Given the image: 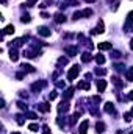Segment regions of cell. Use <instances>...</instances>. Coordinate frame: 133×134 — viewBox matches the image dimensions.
I'll return each mask as SVG.
<instances>
[{
  "mask_svg": "<svg viewBox=\"0 0 133 134\" xmlns=\"http://www.w3.org/2000/svg\"><path fill=\"white\" fill-rule=\"evenodd\" d=\"M78 73H80V67L78 66H74L70 70H69V73H67V80H75V78H77V76H78Z\"/></svg>",
  "mask_w": 133,
  "mask_h": 134,
  "instance_id": "6da1fadb",
  "label": "cell"
},
{
  "mask_svg": "<svg viewBox=\"0 0 133 134\" xmlns=\"http://www.w3.org/2000/svg\"><path fill=\"white\" fill-rule=\"evenodd\" d=\"M133 28V11H130L127 14V24H125V30H130Z\"/></svg>",
  "mask_w": 133,
  "mask_h": 134,
  "instance_id": "7a4b0ae2",
  "label": "cell"
},
{
  "mask_svg": "<svg viewBox=\"0 0 133 134\" xmlns=\"http://www.w3.org/2000/svg\"><path fill=\"white\" fill-rule=\"evenodd\" d=\"M38 34H41V36L47 37V36H50V34H52V31H50L47 27H39V28H38Z\"/></svg>",
  "mask_w": 133,
  "mask_h": 134,
  "instance_id": "3957f363",
  "label": "cell"
},
{
  "mask_svg": "<svg viewBox=\"0 0 133 134\" xmlns=\"http://www.w3.org/2000/svg\"><path fill=\"white\" fill-rule=\"evenodd\" d=\"M103 31H105V30H103V22H102V20H100V22H99V24H97V27H96V28H94V30H92V31H91V34H99V33H100V34H102V33H103Z\"/></svg>",
  "mask_w": 133,
  "mask_h": 134,
  "instance_id": "277c9868",
  "label": "cell"
},
{
  "mask_svg": "<svg viewBox=\"0 0 133 134\" xmlns=\"http://www.w3.org/2000/svg\"><path fill=\"white\" fill-rule=\"evenodd\" d=\"M46 86V81H41V83H33L31 84V90H34V92H39L42 87Z\"/></svg>",
  "mask_w": 133,
  "mask_h": 134,
  "instance_id": "5b68a950",
  "label": "cell"
},
{
  "mask_svg": "<svg viewBox=\"0 0 133 134\" xmlns=\"http://www.w3.org/2000/svg\"><path fill=\"white\" fill-rule=\"evenodd\" d=\"M105 89H107V81L105 80H97V90L105 92Z\"/></svg>",
  "mask_w": 133,
  "mask_h": 134,
  "instance_id": "8992f818",
  "label": "cell"
},
{
  "mask_svg": "<svg viewBox=\"0 0 133 134\" xmlns=\"http://www.w3.org/2000/svg\"><path fill=\"white\" fill-rule=\"evenodd\" d=\"M88 126H89V122L88 120H85V122H82V125H80V134H88Z\"/></svg>",
  "mask_w": 133,
  "mask_h": 134,
  "instance_id": "52a82bcc",
  "label": "cell"
},
{
  "mask_svg": "<svg viewBox=\"0 0 133 134\" xmlns=\"http://www.w3.org/2000/svg\"><path fill=\"white\" fill-rule=\"evenodd\" d=\"M55 22H56V24H63V22H66V17H64V14H61V13H56V14H55Z\"/></svg>",
  "mask_w": 133,
  "mask_h": 134,
  "instance_id": "ba28073f",
  "label": "cell"
},
{
  "mask_svg": "<svg viewBox=\"0 0 133 134\" xmlns=\"http://www.w3.org/2000/svg\"><path fill=\"white\" fill-rule=\"evenodd\" d=\"M103 109H105V112L111 114L113 111H114V105H113L111 101H107V103H105V106H103Z\"/></svg>",
  "mask_w": 133,
  "mask_h": 134,
  "instance_id": "9c48e42d",
  "label": "cell"
},
{
  "mask_svg": "<svg viewBox=\"0 0 133 134\" xmlns=\"http://www.w3.org/2000/svg\"><path fill=\"white\" fill-rule=\"evenodd\" d=\"M38 109L42 111V112H49L50 111V105L49 103H39V105H38Z\"/></svg>",
  "mask_w": 133,
  "mask_h": 134,
  "instance_id": "30bf717a",
  "label": "cell"
},
{
  "mask_svg": "<svg viewBox=\"0 0 133 134\" xmlns=\"http://www.w3.org/2000/svg\"><path fill=\"white\" fill-rule=\"evenodd\" d=\"M97 47H99V50H111L113 45H111V42H100Z\"/></svg>",
  "mask_w": 133,
  "mask_h": 134,
  "instance_id": "8fae6325",
  "label": "cell"
},
{
  "mask_svg": "<svg viewBox=\"0 0 133 134\" xmlns=\"http://www.w3.org/2000/svg\"><path fill=\"white\" fill-rule=\"evenodd\" d=\"M10 58H11V61H17V59H19V53H17L16 48H11V51H10Z\"/></svg>",
  "mask_w": 133,
  "mask_h": 134,
  "instance_id": "7c38bea8",
  "label": "cell"
},
{
  "mask_svg": "<svg viewBox=\"0 0 133 134\" xmlns=\"http://www.w3.org/2000/svg\"><path fill=\"white\" fill-rule=\"evenodd\" d=\"M77 87H78V89H86V90H89L91 84H89L88 81H82V83H78V84H77Z\"/></svg>",
  "mask_w": 133,
  "mask_h": 134,
  "instance_id": "4fadbf2b",
  "label": "cell"
},
{
  "mask_svg": "<svg viewBox=\"0 0 133 134\" xmlns=\"http://www.w3.org/2000/svg\"><path fill=\"white\" fill-rule=\"evenodd\" d=\"M14 33V25H6L3 30V34H13Z\"/></svg>",
  "mask_w": 133,
  "mask_h": 134,
  "instance_id": "5bb4252c",
  "label": "cell"
},
{
  "mask_svg": "<svg viewBox=\"0 0 133 134\" xmlns=\"http://www.w3.org/2000/svg\"><path fill=\"white\" fill-rule=\"evenodd\" d=\"M96 131H97V132H103V131H105V123L97 122V123H96Z\"/></svg>",
  "mask_w": 133,
  "mask_h": 134,
  "instance_id": "9a60e30c",
  "label": "cell"
},
{
  "mask_svg": "<svg viewBox=\"0 0 133 134\" xmlns=\"http://www.w3.org/2000/svg\"><path fill=\"white\" fill-rule=\"evenodd\" d=\"M125 78H127L128 81H133V67H130V69L127 70V73H125Z\"/></svg>",
  "mask_w": 133,
  "mask_h": 134,
  "instance_id": "2e32d148",
  "label": "cell"
},
{
  "mask_svg": "<svg viewBox=\"0 0 133 134\" xmlns=\"http://www.w3.org/2000/svg\"><path fill=\"white\" fill-rule=\"evenodd\" d=\"M66 53H69L70 56H74L77 53V47H66Z\"/></svg>",
  "mask_w": 133,
  "mask_h": 134,
  "instance_id": "e0dca14e",
  "label": "cell"
},
{
  "mask_svg": "<svg viewBox=\"0 0 133 134\" xmlns=\"http://www.w3.org/2000/svg\"><path fill=\"white\" fill-rule=\"evenodd\" d=\"M67 109H69V105H67V103H61V105L58 106V111H60V112H66Z\"/></svg>",
  "mask_w": 133,
  "mask_h": 134,
  "instance_id": "ac0fdd59",
  "label": "cell"
},
{
  "mask_svg": "<svg viewBox=\"0 0 133 134\" xmlns=\"http://www.w3.org/2000/svg\"><path fill=\"white\" fill-rule=\"evenodd\" d=\"M74 90H75L74 87H69V89L66 90V94H64V98H66V100H69V98L72 97V92H74Z\"/></svg>",
  "mask_w": 133,
  "mask_h": 134,
  "instance_id": "d6986e66",
  "label": "cell"
},
{
  "mask_svg": "<svg viewBox=\"0 0 133 134\" xmlns=\"http://www.w3.org/2000/svg\"><path fill=\"white\" fill-rule=\"evenodd\" d=\"M25 117L30 119V120H36V119H38V116H36L34 112H25Z\"/></svg>",
  "mask_w": 133,
  "mask_h": 134,
  "instance_id": "ffe728a7",
  "label": "cell"
},
{
  "mask_svg": "<svg viewBox=\"0 0 133 134\" xmlns=\"http://www.w3.org/2000/svg\"><path fill=\"white\" fill-rule=\"evenodd\" d=\"M82 61H83V63H89V61H91V55H89V53H83V55H82Z\"/></svg>",
  "mask_w": 133,
  "mask_h": 134,
  "instance_id": "44dd1931",
  "label": "cell"
},
{
  "mask_svg": "<svg viewBox=\"0 0 133 134\" xmlns=\"http://www.w3.org/2000/svg\"><path fill=\"white\" fill-rule=\"evenodd\" d=\"M21 67L24 69V72H34V69H33V67H31L30 64H22Z\"/></svg>",
  "mask_w": 133,
  "mask_h": 134,
  "instance_id": "7402d4cb",
  "label": "cell"
},
{
  "mask_svg": "<svg viewBox=\"0 0 133 134\" xmlns=\"http://www.w3.org/2000/svg\"><path fill=\"white\" fill-rule=\"evenodd\" d=\"M21 20H22L24 24H28V22L31 20V17H30V14H24V16L21 17Z\"/></svg>",
  "mask_w": 133,
  "mask_h": 134,
  "instance_id": "603a6c76",
  "label": "cell"
},
{
  "mask_svg": "<svg viewBox=\"0 0 133 134\" xmlns=\"http://www.w3.org/2000/svg\"><path fill=\"white\" fill-rule=\"evenodd\" d=\"M96 61H97L99 64H103V63H105V56H103V55H97V56H96Z\"/></svg>",
  "mask_w": 133,
  "mask_h": 134,
  "instance_id": "cb8c5ba5",
  "label": "cell"
},
{
  "mask_svg": "<svg viewBox=\"0 0 133 134\" xmlns=\"http://www.w3.org/2000/svg\"><path fill=\"white\" fill-rule=\"evenodd\" d=\"M28 129H30V131H33V132H36L38 129H39V126H38L36 123H31V125L28 126Z\"/></svg>",
  "mask_w": 133,
  "mask_h": 134,
  "instance_id": "d4e9b609",
  "label": "cell"
},
{
  "mask_svg": "<svg viewBox=\"0 0 133 134\" xmlns=\"http://www.w3.org/2000/svg\"><path fill=\"white\" fill-rule=\"evenodd\" d=\"M83 16V13H74V16H72V19H74V20H77V19H80Z\"/></svg>",
  "mask_w": 133,
  "mask_h": 134,
  "instance_id": "484cf974",
  "label": "cell"
},
{
  "mask_svg": "<svg viewBox=\"0 0 133 134\" xmlns=\"http://www.w3.org/2000/svg\"><path fill=\"white\" fill-rule=\"evenodd\" d=\"M82 13H83V16H85V17L92 16V9H85V11H82Z\"/></svg>",
  "mask_w": 133,
  "mask_h": 134,
  "instance_id": "4316f807",
  "label": "cell"
},
{
  "mask_svg": "<svg viewBox=\"0 0 133 134\" xmlns=\"http://www.w3.org/2000/svg\"><path fill=\"white\" fill-rule=\"evenodd\" d=\"M42 132H44V134H52V132H50V128H49L47 125L42 126Z\"/></svg>",
  "mask_w": 133,
  "mask_h": 134,
  "instance_id": "83f0119b",
  "label": "cell"
},
{
  "mask_svg": "<svg viewBox=\"0 0 133 134\" xmlns=\"http://www.w3.org/2000/svg\"><path fill=\"white\" fill-rule=\"evenodd\" d=\"M22 44H24V39H16V41H14V45H16V47H21Z\"/></svg>",
  "mask_w": 133,
  "mask_h": 134,
  "instance_id": "f1b7e54d",
  "label": "cell"
},
{
  "mask_svg": "<svg viewBox=\"0 0 133 134\" xmlns=\"http://www.w3.org/2000/svg\"><path fill=\"white\" fill-rule=\"evenodd\" d=\"M17 106H19V109L27 111V105H25V103H22V101H19V103H17Z\"/></svg>",
  "mask_w": 133,
  "mask_h": 134,
  "instance_id": "f546056e",
  "label": "cell"
},
{
  "mask_svg": "<svg viewBox=\"0 0 133 134\" xmlns=\"http://www.w3.org/2000/svg\"><path fill=\"white\" fill-rule=\"evenodd\" d=\"M114 69H116L118 72H122V70H124V66H122V64H114Z\"/></svg>",
  "mask_w": 133,
  "mask_h": 134,
  "instance_id": "4dcf8cb0",
  "label": "cell"
},
{
  "mask_svg": "<svg viewBox=\"0 0 133 134\" xmlns=\"http://www.w3.org/2000/svg\"><path fill=\"white\" fill-rule=\"evenodd\" d=\"M24 117H25V116H24ZM24 117H22V116H17V123H19V125H24Z\"/></svg>",
  "mask_w": 133,
  "mask_h": 134,
  "instance_id": "1f68e13d",
  "label": "cell"
},
{
  "mask_svg": "<svg viewBox=\"0 0 133 134\" xmlns=\"http://www.w3.org/2000/svg\"><path fill=\"white\" fill-rule=\"evenodd\" d=\"M56 97H58V94H56V92H52V94L49 95V98H50V100H55Z\"/></svg>",
  "mask_w": 133,
  "mask_h": 134,
  "instance_id": "d6a6232c",
  "label": "cell"
},
{
  "mask_svg": "<svg viewBox=\"0 0 133 134\" xmlns=\"http://www.w3.org/2000/svg\"><path fill=\"white\" fill-rule=\"evenodd\" d=\"M58 64H67V58H60L58 59Z\"/></svg>",
  "mask_w": 133,
  "mask_h": 134,
  "instance_id": "836d02e7",
  "label": "cell"
},
{
  "mask_svg": "<svg viewBox=\"0 0 133 134\" xmlns=\"http://www.w3.org/2000/svg\"><path fill=\"white\" fill-rule=\"evenodd\" d=\"M36 2H38V0H27V5H28V6H33Z\"/></svg>",
  "mask_w": 133,
  "mask_h": 134,
  "instance_id": "e575fe53",
  "label": "cell"
},
{
  "mask_svg": "<svg viewBox=\"0 0 133 134\" xmlns=\"http://www.w3.org/2000/svg\"><path fill=\"white\" fill-rule=\"evenodd\" d=\"M96 73L97 75H105V70L103 69H96Z\"/></svg>",
  "mask_w": 133,
  "mask_h": 134,
  "instance_id": "d590c367",
  "label": "cell"
},
{
  "mask_svg": "<svg viewBox=\"0 0 133 134\" xmlns=\"http://www.w3.org/2000/svg\"><path fill=\"white\" fill-rule=\"evenodd\" d=\"M119 56H121V53H119V51H113L111 58H119Z\"/></svg>",
  "mask_w": 133,
  "mask_h": 134,
  "instance_id": "8d00e7d4",
  "label": "cell"
},
{
  "mask_svg": "<svg viewBox=\"0 0 133 134\" xmlns=\"http://www.w3.org/2000/svg\"><path fill=\"white\" fill-rule=\"evenodd\" d=\"M16 78H17V80H22V78H24V75H22V73H17V75H16Z\"/></svg>",
  "mask_w": 133,
  "mask_h": 134,
  "instance_id": "74e56055",
  "label": "cell"
},
{
  "mask_svg": "<svg viewBox=\"0 0 133 134\" xmlns=\"http://www.w3.org/2000/svg\"><path fill=\"white\" fill-rule=\"evenodd\" d=\"M128 98H130V100H133V90L130 92V95H128Z\"/></svg>",
  "mask_w": 133,
  "mask_h": 134,
  "instance_id": "f35d334b",
  "label": "cell"
},
{
  "mask_svg": "<svg viewBox=\"0 0 133 134\" xmlns=\"http://www.w3.org/2000/svg\"><path fill=\"white\" fill-rule=\"evenodd\" d=\"M130 48H131V50H133V39H131V41H130Z\"/></svg>",
  "mask_w": 133,
  "mask_h": 134,
  "instance_id": "ab89813d",
  "label": "cell"
},
{
  "mask_svg": "<svg viewBox=\"0 0 133 134\" xmlns=\"http://www.w3.org/2000/svg\"><path fill=\"white\" fill-rule=\"evenodd\" d=\"M85 2H89V3H92V2H96V0H85Z\"/></svg>",
  "mask_w": 133,
  "mask_h": 134,
  "instance_id": "60d3db41",
  "label": "cell"
},
{
  "mask_svg": "<svg viewBox=\"0 0 133 134\" xmlns=\"http://www.w3.org/2000/svg\"><path fill=\"white\" fill-rule=\"evenodd\" d=\"M0 2H2V3H6V0H0Z\"/></svg>",
  "mask_w": 133,
  "mask_h": 134,
  "instance_id": "b9f144b4",
  "label": "cell"
},
{
  "mask_svg": "<svg viewBox=\"0 0 133 134\" xmlns=\"http://www.w3.org/2000/svg\"><path fill=\"white\" fill-rule=\"evenodd\" d=\"M130 116H131V117H133V109H131V112H130Z\"/></svg>",
  "mask_w": 133,
  "mask_h": 134,
  "instance_id": "7bdbcfd3",
  "label": "cell"
},
{
  "mask_svg": "<svg viewBox=\"0 0 133 134\" xmlns=\"http://www.w3.org/2000/svg\"><path fill=\"white\" fill-rule=\"evenodd\" d=\"M13 134H19V132H13Z\"/></svg>",
  "mask_w": 133,
  "mask_h": 134,
  "instance_id": "ee69618b",
  "label": "cell"
},
{
  "mask_svg": "<svg viewBox=\"0 0 133 134\" xmlns=\"http://www.w3.org/2000/svg\"><path fill=\"white\" fill-rule=\"evenodd\" d=\"M131 134H133V132H131Z\"/></svg>",
  "mask_w": 133,
  "mask_h": 134,
  "instance_id": "f6af8a7d",
  "label": "cell"
}]
</instances>
